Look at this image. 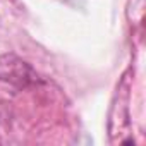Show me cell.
Listing matches in <instances>:
<instances>
[{"mask_svg": "<svg viewBox=\"0 0 146 146\" xmlns=\"http://www.w3.org/2000/svg\"><path fill=\"white\" fill-rule=\"evenodd\" d=\"M0 79L9 81L16 86H28L29 83L36 81V74L26 62L16 55H4L0 57Z\"/></svg>", "mask_w": 146, "mask_h": 146, "instance_id": "obj_1", "label": "cell"}]
</instances>
